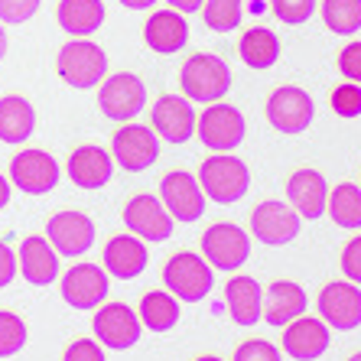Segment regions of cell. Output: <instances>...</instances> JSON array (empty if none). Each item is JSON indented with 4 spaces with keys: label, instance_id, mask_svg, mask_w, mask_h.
I'll use <instances>...</instances> for the list:
<instances>
[{
    "label": "cell",
    "instance_id": "cell-1",
    "mask_svg": "<svg viewBox=\"0 0 361 361\" xmlns=\"http://www.w3.org/2000/svg\"><path fill=\"white\" fill-rule=\"evenodd\" d=\"M179 88L192 104H215L231 92V68L215 52H195L183 62Z\"/></svg>",
    "mask_w": 361,
    "mask_h": 361
},
{
    "label": "cell",
    "instance_id": "cell-2",
    "mask_svg": "<svg viewBox=\"0 0 361 361\" xmlns=\"http://www.w3.org/2000/svg\"><path fill=\"white\" fill-rule=\"evenodd\" d=\"M195 176H199L205 199L215 202V205H235L251 189V169L231 153H215L209 160H202Z\"/></svg>",
    "mask_w": 361,
    "mask_h": 361
},
{
    "label": "cell",
    "instance_id": "cell-3",
    "mask_svg": "<svg viewBox=\"0 0 361 361\" xmlns=\"http://www.w3.org/2000/svg\"><path fill=\"white\" fill-rule=\"evenodd\" d=\"M163 283L179 302H202L215 286V267L202 254L179 251L163 267Z\"/></svg>",
    "mask_w": 361,
    "mask_h": 361
},
{
    "label": "cell",
    "instance_id": "cell-4",
    "mask_svg": "<svg viewBox=\"0 0 361 361\" xmlns=\"http://www.w3.org/2000/svg\"><path fill=\"white\" fill-rule=\"evenodd\" d=\"M56 72L72 88H94L108 78V56L92 39H68L59 49Z\"/></svg>",
    "mask_w": 361,
    "mask_h": 361
},
{
    "label": "cell",
    "instance_id": "cell-5",
    "mask_svg": "<svg viewBox=\"0 0 361 361\" xmlns=\"http://www.w3.org/2000/svg\"><path fill=\"white\" fill-rule=\"evenodd\" d=\"M202 257L215 270L235 274V270H241L251 261V235L244 228L231 225V221L209 225L205 235H202Z\"/></svg>",
    "mask_w": 361,
    "mask_h": 361
},
{
    "label": "cell",
    "instance_id": "cell-6",
    "mask_svg": "<svg viewBox=\"0 0 361 361\" xmlns=\"http://www.w3.org/2000/svg\"><path fill=\"white\" fill-rule=\"evenodd\" d=\"M92 332L104 348L111 352H127L140 342L143 322L137 316V310H130L127 302H101L92 316Z\"/></svg>",
    "mask_w": 361,
    "mask_h": 361
},
{
    "label": "cell",
    "instance_id": "cell-7",
    "mask_svg": "<svg viewBox=\"0 0 361 361\" xmlns=\"http://www.w3.org/2000/svg\"><path fill=\"white\" fill-rule=\"evenodd\" d=\"M264 111H267V121L274 130L293 137V134L310 130L312 118H316V101L300 85H280L277 92H270Z\"/></svg>",
    "mask_w": 361,
    "mask_h": 361
},
{
    "label": "cell",
    "instance_id": "cell-8",
    "mask_svg": "<svg viewBox=\"0 0 361 361\" xmlns=\"http://www.w3.org/2000/svg\"><path fill=\"white\" fill-rule=\"evenodd\" d=\"M98 108L108 121L127 124L147 108V85L137 75H130V72L108 75L98 85Z\"/></svg>",
    "mask_w": 361,
    "mask_h": 361
},
{
    "label": "cell",
    "instance_id": "cell-9",
    "mask_svg": "<svg viewBox=\"0 0 361 361\" xmlns=\"http://www.w3.org/2000/svg\"><path fill=\"white\" fill-rule=\"evenodd\" d=\"M195 134L199 140L209 147L212 153H231L238 143L247 134V124H244V114L235 104H225V101H215L199 114V124H195Z\"/></svg>",
    "mask_w": 361,
    "mask_h": 361
},
{
    "label": "cell",
    "instance_id": "cell-10",
    "mask_svg": "<svg viewBox=\"0 0 361 361\" xmlns=\"http://www.w3.org/2000/svg\"><path fill=\"white\" fill-rule=\"evenodd\" d=\"M111 157L127 173H143L160 160V137L143 124H121L111 137Z\"/></svg>",
    "mask_w": 361,
    "mask_h": 361
},
{
    "label": "cell",
    "instance_id": "cell-11",
    "mask_svg": "<svg viewBox=\"0 0 361 361\" xmlns=\"http://www.w3.org/2000/svg\"><path fill=\"white\" fill-rule=\"evenodd\" d=\"M59 176H62L59 163L52 160L46 150H36V147L20 150L10 160V169H7V179L26 195H49L59 185Z\"/></svg>",
    "mask_w": 361,
    "mask_h": 361
},
{
    "label": "cell",
    "instance_id": "cell-12",
    "mask_svg": "<svg viewBox=\"0 0 361 361\" xmlns=\"http://www.w3.org/2000/svg\"><path fill=\"white\" fill-rule=\"evenodd\" d=\"M302 219L293 205L280 199H267L251 212V238H257L267 247H283V244L300 238Z\"/></svg>",
    "mask_w": 361,
    "mask_h": 361
},
{
    "label": "cell",
    "instance_id": "cell-13",
    "mask_svg": "<svg viewBox=\"0 0 361 361\" xmlns=\"http://www.w3.org/2000/svg\"><path fill=\"white\" fill-rule=\"evenodd\" d=\"M59 293L72 310H98L111 293V277L101 264H72L62 274Z\"/></svg>",
    "mask_w": 361,
    "mask_h": 361
},
{
    "label": "cell",
    "instance_id": "cell-14",
    "mask_svg": "<svg viewBox=\"0 0 361 361\" xmlns=\"http://www.w3.org/2000/svg\"><path fill=\"white\" fill-rule=\"evenodd\" d=\"M124 225L130 228V235H137L140 241H150V244H163L173 238V215L166 212V205H163L157 195L150 192H140L134 195V199L124 205Z\"/></svg>",
    "mask_w": 361,
    "mask_h": 361
},
{
    "label": "cell",
    "instance_id": "cell-15",
    "mask_svg": "<svg viewBox=\"0 0 361 361\" xmlns=\"http://www.w3.org/2000/svg\"><path fill=\"white\" fill-rule=\"evenodd\" d=\"M160 202L166 205L173 221H183V225L199 221L202 212H205V192H202V185H199V176L185 173V169L166 173L160 183Z\"/></svg>",
    "mask_w": 361,
    "mask_h": 361
},
{
    "label": "cell",
    "instance_id": "cell-16",
    "mask_svg": "<svg viewBox=\"0 0 361 361\" xmlns=\"http://www.w3.org/2000/svg\"><path fill=\"white\" fill-rule=\"evenodd\" d=\"M319 319L336 332H355L361 326V290L352 280H332L319 293Z\"/></svg>",
    "mask_w": 361,
    "mask_h": 361
},
{
    "label": "cell",
    "instance_id": "cell-17",
    "mask_svg": "<svg viewBox=\"0 0 361 361\" xmlns=\"http://www.w3.org/2000/svg\"><path fill=\"white\" fill-rule=\"evenodd\" d=\"M46 238H49L59 257H82V254L92 251L98 231H94V221L85 212H56L46 221Z\"/></svg>",
    "mask_w": 361,
    "mask_h": 361
},
{
    "label": "cell",
    "instance_id": "cell-18",
    "mask_svg": "<svg viewBox=\"0 0 361 361\" xmlns=\"http://www.w3.org/2000/svg\"><path fill=\"white\" fill-rule=\"evenodd\" d=\"M332 345V332L319 316H306L293 319L290 326H283V338H280V352L293 361H316L329 352Z\"/></svg>",
    "mask_w": 361,
    "mask_h": 361
},
{
    "label": "cell",
    "instance_id": "cell-19",
    "mask_svg": "<svg viewBox=\"0 0 361 361\" xmlns=\"http://www.w3.org/2000/svg\"><path fill=\"white\" fill-rule=\"evenodd\" d=\"M150 121H153L157 137H163L166 143H185L195 134L199 114H195L192 101L185 98V94H163L153 104Z\"/></svg>",
    "mask_w": 361,
    "mask_h": 361
},
{
    "label": "cell",
    "instance_id": "cell-20",
    "mask_svg": "<svg viewBox=\"0 0 361 361\" xmlns=\"http://www.w3.org/2000/svg\"><path fill=\"white\" fill-rule=\"evenodd\" d=\"M20 277L33 286H52L59 280V254L46 235H30L20 241L17 251Z\"/></svg>",
    "mask_w": 361,
    "mask_h": 361
},
{
    "label": "cell",
    "instance_id": "cell-21",
    "mask_svg": "<svg viewBox=\"0 0 361 361\" xmlns=\"http://www.w3.org/2000/svg\"><path fill=\"white\" fill-rule=\"evenodd\" d=\"M143 42H147V49L157 52V56H176V52H183V46L189 42L185 13H179V10H173V7L150 13L147 23H143Z\"/></svg>",
    "mask_w": 361,
    "mask_h": 361
},
{
    "label": "cell",
    "instance_id": "cell-22",
    "mask_svg": "<svg viewBox=\"0 0 361 361\" xmlns=\"http://www.w3.org/2000/svg\"><path fill=\"white\" fill-rule=\"evenodd\" d=\"M286 199L300 212V219H322L329 205V183L319 169H296L293 176L286 179Z\"/></svg>",
    "mask_w": 361,
    "mask_h": 361
},
{
    "label": "cell",
    "instance_id": "cell-23",
    "mask_svg": "<svg viewBox=\"0 0 361 361\" xmlns=\"http://www.w3.org/2000/svg\"><path fill=\"white\" fill-rule=\"evenodd\" d=\"M66 173L78 189H104L111 183V176H114V157L104 147L85 143V147L72 150V157L66 163Z\"/></svg>",
    "mask_w": 361,
    "mask_h": 361
},
{
    "label": "cell",
    "instance_id": "cell-24",
    "mask_svg": "<svg viewBox=\"0 0 361 361\" xmlns=\"http://www.w3.org/2000/svg\"><path fill=\"white\" fill-rule=\"evenodd\" d=\"M150 264V251L147 241H140L137 235H118L104 244V270L114 280H134L140 277Z\"/></svg>",
    "mask_w": 361,
    "mask_h": 361
},
{
    "label": "cell",
    "instance_id": "cell-25",
    "mask_svg": "<svg viewBox=\"0 0 361 361\" xmlns=\"http://www.w3.org/2000/svg\"><path fill=\"white\" fill-rule=\"evenodd\" d=\"M310 300H306V290L293 280H277V283L267 286L264 293V322L274 329L290 326L293 319H300L306 312Z\"/></svg>",
    "mask_w": 361,
    "mask_h": 361
},
{
    "label": "cell",
    "instance_id": "cell-26",
    "mask_svg": "<svg viewBox=\"0 0 361 361\" xmlns=\"http://www.w3.org/2000/svg\"><path fill=\"white\" fill-rule=\"evenodd\" d=\"M225 302H228V312L235 326H257L264 319V293H261V283L247 274H235V277L225 283Z\"/></svg>",
    "mask_w": 361,
    "mask_h": 361
},
{
    "label": "cell",
    "instance_id": "cell-27",
    "mask_svg": "<svg viewBox=\"0 0 361 361\" xmlns=\"http://www.w3.org/2000/svg\"><path fill=\"white\" fill-rule=\"evenodd\" d=\"M104 4L101 0H59L56 20L72 39H88L104 26Z\"/></svg>",
    "mask_w": 361,
    "mask_h": 361
},
{
    "label": "cell",
    "instance_id": "cell-28",
    "mask_svg": "<svg viewBox=\"0 0 361 361\" xmlns=\"http://www.w3.org/2000/svg\"><path fill=\"white\" fill-rule=\"evenodd\" d=\"M36 130V108L23 94L0 98V140L4 143H26Z\"/></svg>",
    "mask_w": 361,
    "mask_h": 361
},
{
    "label": "cell",
    "instance_id": "cell-29",
    "mask_svg": "<svg viewBox=\"0 0 361 361\" xmlns=\"http://www.w3.org/2000/svg\"><path fill=\"white\" fill-rule=\"evenodd\" d=\"M137 316H140L143 329L150 332H169V329L179 326V316H183V306L169 290H150L143 293L140 306H137Z\"/></svg>",
    "mask_w": 361,
    "mask_h": 361
},
{
    "label": "cell",
    "instance_id": "cell-30",
    "mask_svg": "<svg viewBox=\"0 0 361 361\" xmlns=\"http://www.w3.org/2000/svg\"><path fill=\"white\" fill-rule=\"evenodd\" d=\"M238 56L247 68H274L280 62V39L274 30H264V26H254V30H244L241 42H238Z\"/></svg>",
    "mask_w": 361,
    "mask_h": 361
},
{
    "label": "cell",
    "instance_id": "cell-31",
    "mask_svg": "<svg viewBox=\"0 0 361 361\" xmlns=\"http://www.w3.org/2000/svg\"><path fill=\"white\" fill-rule=\"evenodd\" d=\"M326 215L336 221V228L358 231L361 228V185H355V183L332 185V189H329Z\"/></svg>",
    "mask_w": 361,
    "mask_h": 361
},
{
    "label": "cell",
    "instance_id": "cell-32",
    "mask_svg": "<svg viewBox=\"0 0 361 361\" xmlns=\"http://www.w3.org/2000/svg\"><path fill=\"white\" fill-rule=\"evenodd\" d=\"M322 23L336 36H355L361 30V0H322Z\"/></svg>",
    "mask_w": 361,
    "mask_h": 361
},
{
    "label": "cell",
    "instance_id": "cell-33",
    "mask_svg": "<svg viewBox=\"0 0 361 361\" xmlns=\"http://www.w3.org/2000/svg\"><path fill=\"white\" fill-rule=\"evenodd\" d=\"M244 17V0H205L202 4V20L212 33H231L238 30Z\"/></svg>",
    "mask_w": 361,
    "mask_h": 361
},
{
    "label": "cell",
    "instance_id": "cell-34",
    "mask_svg": "<svg viewBox=\"0 0 361 361\" xmlns=\"http://www.w3.org/2000/svg\"><path fill=\"white\" fill-rule=\"evenodd\" d=\"M30 342V329L20 319L17 312L0 310V358H13L20 355Z\"/></svg>",
    "mask_w": 361,
    "mask_h": 361
},
{
    "label": "cell",
    "instance_id": "cell-35",
    "mask_svg": "<svg viewBox=\"0 0 361 361\" xmlns=\"http://www.w3.org/2000/svg\"><path fill=\"white\" fill-rule=\"evenodd\" d=\"M274 17L286 26H302L312 20V10H316V0H267Z\"/></svg>",
    "mask_w": 361,
    "mask_h": 361
},
{
    "label": "cell",
    "instance_id": "cell-36",
    "mask_svg": "<svg viewBox=\"0 0 361 361\" xmlns=\"http://www.w3.org/2000/svg\"><path fill=\"white\" fill-rule=\"evenodd\" d=\"M329 104H332V111H336L338 118H358L361 114V85L355 82H342L332 92V98H329Z\"/></svg>",
    "mask_w": 361,
    "mask_h": 361
},
{
    "label": "cell",
    "instance_id": "cell-37",
    "mask_svg": "<svg viewBox=\"0 0 361 361\" xmlns=\"http://www.w3.org/2000/svg\"><path fill=\"white\" fill-rule=\"evenodd\" d=\"M42 0H0V23L4 26H20L26 20L36 17Z\"/></svg>",
    "mask_w": 361,
    "mask_h": 361
},
{
    "label": "cell",
    "instance_id": "cell-38",
    "mask_svg": "<svg viewBox=\"0 0 361 361\" xmlns=\"http://www.w3.org/2000/svg\"><path fill=\"white\" fill-rule=\"evenodd\" d=\"M235 361H283V352H280L274 342H264V338H247V342L238 345Z\"/></svg>",
    "mask_w": 361,
    "mask_h": 361
},
{
    "label": "cell",
    "instance_id": "cell-39",
    "mask_svg": "<svg viewBox=\"0 0 361 361\" xmlns=\"http://www.w3.org/2000/svg\"><path fill=\"white\" fill-rule=\"evenodd\" d=\"M62 361H108V358H104V345L98 338H75L62 352Z\"/></svg>",
    "mask_w": 361,
    "mask_h": 361
},
{
    "label": "cell",
    "instance_id": "cell-40",
    "mask_svg": "<svg viewBox=\"0 0 361 361\" xmlns=\"http://www.w3.org/2000/svg\"><path fill=\"white\" fill-rule=\"evenodd\" d=\"M338 72L345 75V82L361 85V39L348 42V46L338 52Z\"/></svg>",
    "mask_w": 361,
    "mask_h": 361
},
{
    "label": "cell",
    "instance_id": "cell-41",
    "mask_svg": "<svg viewBox=\"0 0 361 361\" xmlns=\"http://www.w3.org/2000/svg\"><path fill=\"white\" fill-rule=\"evenodd\" d=\"M342 274L345 280L361 286V235L352 238V241L342 247Z\"/></svg>",
    "mask_w": 361,
    "mask_h": 361
},
{
    "label": "cell",
    "instance_id": "cell-42",
    "mask_svg": "<svg viewBox=\"0 0 361 361\" xmlns=\"http://www.w3.org/2000/svg\"><path fill=\"white\" fill-rule=\"evenodd\" d=\"M20 274V264H17V251L10 247V244L0 241V290L4 286H10L13 280H17Z\"/></svg>",
    "mask_w": 361,
    "mask_h": 361
},
{
    "label": "cell",
    "instance_id": "cell-43",
    "mask_svg": "<svg viewBox=\"0 0 361 361\" xmlns=\"http://www.w3.org/2000/svg\"><path fill=\"white\" fill-rule=\"evenodd\" d=\"M173 10H179V13H195V10H202V4L205 0H166Z\"/></svg>",
    "mask_w": 361,
    "mask_h": 361
},
{
    "label": "cell",
    "instance_id": "cell-44",
    "mask_svg": "<svg viewBox=\"0 0 361 361\" xmlns=\"http://www.w3.org/2000/svg\"><path fill=\"white\" fill-rule=\"evenodd\" d=\"M10 192H13V183L0 173V209H7L10 205Z\"/></svg>",
    "mask_w": 361,
    "mask_h": 361
},
{
    "label": "cell",
    "instance_id": "cell-45",
    "mask_svg": "<svg viewBox=\"0 0 361 361\" xmlns=\"http://www.w3.org/2000/svg\"><path fill=\"white\" fill-rule=\"evenodd\" d=\"M118 4H124L127 10H150L157 0H118Z\"/></svg>",
    "mask_w": 361,
    "mask_h": 361
},
{
    "label": "cell",
    "instance_id": "cell-46",
    "mask_svg": "<svg viewBox=\"0 0 361 361\" xmlns=\"http://www.w3.org/2000/svg\"><path fill=\"white\" fill-rule=\"evenodd\" d=\"M7 46H10L7 30H4V23H0V62H4V56H7Z\"/></svg>",
    "mask_w": 361,
    "mask_h": 361
},
{
    "label": "cell",
    "instance_id": "cell-47",
    "mask_svg": "<svg viewBox=\"0 0 361 361\" xmlns=\"http://www.w3.org/2000/svg\"><path fill=\"white\" fill-rule=\"evenodd\" d=\"M195 361H225V358H219V355H199Z\"/></svg>",
    "mask_w": 361,
    "mask_h": 361
},
{
    "label": "cell",
    "instance_id": "cell-48",
    "mask_svg": "<svg viewBox=\"0 0 361 361\" xmlns=\"http://www.w3.org/2000/svg\"><path fill=\"white\" fill-rule=\"evenodd\" d=\"M348 361H361V352H355V355H352V358H348Z\"/></svg>",
    "mask_w": 361,
    "mask_h": 361
}]
</instances>
